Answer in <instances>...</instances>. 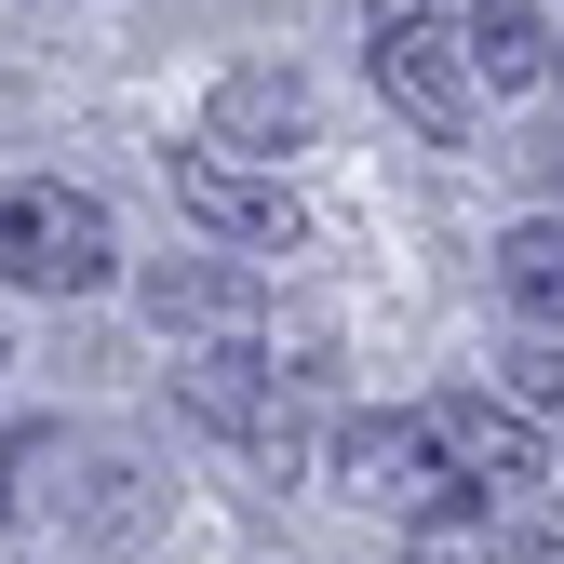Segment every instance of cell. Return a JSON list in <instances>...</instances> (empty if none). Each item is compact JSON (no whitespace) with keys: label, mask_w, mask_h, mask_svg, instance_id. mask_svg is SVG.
Masks as SVG:
<instances>
[{"label":"cell","mask_w":564,"mask_h":564,"mask_svg":"<svg viewBox=\"0 0 564 564\" xmlns=\"http://www.w3.org/2000/svg\"><path fill=\"white\" fill-rule=\"evenodd\" d=\"M364 67H377V95L416 121V134H470V95H484V67H470V28L444 14V0H364Z\"/></svg>","instance_id":"1"},{"label":"cell","mask_w":564,"mask_h":564,"mask_svg":"<svg viewBox=\"0 0 564 564\" xmlns=\"http://www.w3.org/2000/svg\"><path fill=\"white\" fill-rule=\"evenodd\" d=\"M336 484L364 511H403V524H457L484 484L457 470V444H444V416H349L336 431Z\"/></svg>","instance_id":"2"},{"label":"cell","mask_w":564,"mask_h":564,"mask_svg":"<svg viewBox=\"0 0 564 564\" xmlns=\"http://www.w3.org/2000/svg\"><path fill=\"white\" fill-rule=\"evenodd\" d=\"M121 269V229L95 188H0V282L28 296H95Z\"/></svg>","instance_id":"3"},{"label":"cell","mask_w":564,"mask_h":564,"mask_svg":"<svg viewBox=\"0 0 564 564\" xmlns=\"http://www.w3.org/2000/svg\"><path fill=\"white\" fill-rule=\"evenodd\" d=\"M175 403L202 416V431H229V444H256V457H282V470H296V390H282V364H256V349L242 336H202L188 349V364H175Z\"/></svg>","instance_id":"4"},{"label":"cell","mask_w":564,"mask_h":564,"mask_svg":"<svg viewBox=\"0 0 564 564\" xmlns=\"http://www.w3.org/2000/svg\"><path fill=\"white\" fill-rule=\"evenodd\" d=\"M134 310H149L162 336H256L269 323L256 269H229V256H149L134 269Z\"/></svg>","instance_id":"5"},{"label":"cell","mask_w":564,"mask_h":564,"mask_svg":"<svg viewBox=\"0 0 564 564\" xmlns=\"http://www.w3.org/2000/svg\"><path fill=\"white\" fill-rule=\"evenodd\" d=\"M175 202H188L216 242H296V202H282L242 149H216V134H202V149H175Z\"/></svg>","instance_id":"6"},{"label":"cell","mask_w":564,"mask_h":564,"mask_svg":"<svg viewBox=\"0 0 564 564\" xmlns=\"http://www.w3.org/2000/svg\"><path fill=\"white\" fill-rule=\"evenodd\" d=\"M444 444H457V470H470L498 511H524V498H538V470H551V444L524 431V403H511V390H498V403H484V390L444 403Z\"/></svg>","instance_id":"7"},{"label":"cell","mask_w":564,"mask_h":564,"mask_svg":"<svg viewBox=\"0 0 564 564\" xmlns=\"http://www.w3.org/2000/svg\"><path fill=\"white\" fill-rule=\"evenodd\" d=\"M202 134H216V149H296V134H310V82H296V67H229Z\"/></svg>","instance_id":"8"},{"label":"cell","mask_w":564,"mask_h":564,"mask_svg":"<svg viewBox=\"0 0 564 564\" xmlns=\"http://www.w3.org/2000/svg\"><path fill=\"white\" fill-rule=\"evenodd\" d=\"M457 28H470V67H484L498 95H524V82H551V67H564L551 28H538V0H470Z\"/></svg>","instance_id":"9"},{"label":"cell","mask_w":564,"mask_h":564,"mask_svg":"<svg viewBox=\"0 0 564 564\" xmlns=\"http://www.w3.org/2000/svg\"><path fill=\"white\" fill-rule=\"evenodd\" d=\"M498 296H511L524 323H564V216L498 229Z\"/></svg>","instance_id":"10"},{"label":"cell","mask_w":564,"mask_h":564,"mask_svg":"<svg viewBox=\"0 0 564 564\" xmlns=\"http://www.w3.org/2000/svg\"><path fill=\"white\" fill-rule=\"evenodd\" d=\"M498 390H511L524 416H564V323H538V336L498 349Z\"/></svg>","instance_id":"11"},{"label":"cell","mask_w":564,"mask_h":564,"mask_svg":"<svg viewBox=\"0 0 564 564\" xmlns=\"http://www.w3.org/2000/svg\"><path fill=\"white\" fill-rule=\"evenodd\" d=\"M54 457H67L54 431H0V524H28V511H41V484H54Z\"/></svg>","instance_id":"12"},{"label":"cell","mask_w":564,"mask_h":564,"mask_svg":"<svg viewBox=\"0 0 564 564\" xmlns=\"http://www.w3.org/2000/svg\"><path fill=\"white\" fill-rule=\"evenodd\" d=\"M0 364H14V349H0Z\"/></svg>","instance_id":"13"},{"label":"cell","mask_w":564,"mask_h":564,"mask_svg":"<svg viewBox=\"0 0 564 564\" xmlns=\"http://www.w3.org/2000/svg\"><path fill=\"white\" fill-rule=\"evenodd\" d=\"M551 82H564V67H551Z\"/></svg>","instance_id":"14"}]
</instances>
